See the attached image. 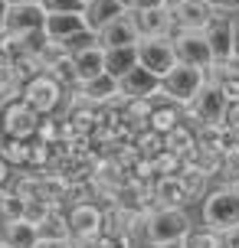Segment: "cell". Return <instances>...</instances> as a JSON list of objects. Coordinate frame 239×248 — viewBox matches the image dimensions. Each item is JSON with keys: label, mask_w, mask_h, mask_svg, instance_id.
I'll use <instances>...</instances> for the list:
<instances>
[{"label": "cell", "mask_w": 239, "mask_h": 248, "mask_svg": "<svg viewBox=\"0 0 239 248\" xmlns=\"http://www.w3.org/2000/svg\"><path fill=\"white\" fill-rule=\"evenodd\" d=\"M193 222L184 212V206H154L148 216V232H144V245H164V242H180L187 235Z\"/></svg>", "instance_id": "1"}, {"label": "cell", "mask_w": 239, "mask_h": 248, "mask_svg": "<svg viewBox=\"0 0 239 248\" xmlns=\"http://www.w3.org/2000/svg\"><path fill=\"white\" fill-rule=\"evenodd\" d=\"M66 95H69V88H66L52 72H39V75H33L30 82H23V101L39 114V118H50V114L59 111Z\"/></svg>", "instance_id": "2"}, {"label": "cell", "mask_w": 239, "mask_h": 248, "mask_svg": "<svg viewBox=\"0 0 239 248\" xmlns=\"http://www.w3.org/2000/svg\"><path fill=\"white\" fill-rule=\"evenodd\" d=\"M200 216H203V225L216 229V232H223L229 225H239V189H229V186L210 189L200 202Z\"/></svg>", "instance_id": "3"}, {"label": "cell", "mask_w": 239, "mask_h": 248, "mask_svg": "<svg viewBox=\"0 0 239 248\" xmlns=\"http://www.w3.org/2000/svg\"><path fill=\"white\" fill-rule=\"evenodd\" d=\"M203 85H206V69L187 65V62H177L167 75H161V95L177 101V105H190L200 95Z\"/></svg>", "instance_id": "4"}, {"label": "cell", "mask_w": 239, "mask_h": 248, "mask_svg": "<svg viewBox=\"0 0 239 248\" xmlns=\"http://www.w3.org/2000/svg\"><path fill=\"white\" fill-rule=\"evenodd\" d=\"M39 118L30 105L23 101V95L3 101L0 105V134L3 137H20V140H33L39 131Z\"/></svg>", "instance_id": "5"}, {"label": "cell", "mask_w": 239, "mask_h": 248, "mask_svg": "<svg viewBox=\"0 0 239 248\" xmlns=\"http://www.w3.org/2000/svg\"><path fill=\"white\" fill-rule=\"evenodd\" d=\"M226 108H229V98L223 95V88L206 82L200 88V95L190 105H184V118H190L193 127H200V124H220V121H226Z\"/></svg>", "instance_id": "6"}, {"label": "cell", "mask_w": 239, "mask_h": 248, "mask_svg": "<svg viewBox=\"0 0 239 248\" xmlns=\"http://www.w3.org/2000/svg\"><path fill=\"white\" fill-rule=\"evenodd\" d=\"M138 62L144 69H151L154 75H167L177 62L174 36H141L138 39Z\"/></svg>", "instance_id": "7"}, {"label": "cell", "mask_w": 239, "mask_h": 248, "mask_svg": "<svg viewBox=\"0 0 239 248\" xmlns=\"http://www.w3.org/2000/svg\"><path fill=\"white\" fill-rule=\"evenodd\" d=\"M174 49H177V59L187 62V65H200L206 69L213 62V49L203 36V30H177L174 33Z\"/></svg>", "instance_id": "8"}, {"label": "cell", "mask_w": 239, "mask_h": 248, "mask_svg": "<svg viewBox=\"0 0 239 248\" xmlns=\"http://www.w3.org/2000/svg\"><path fill=\"white\" fill-rule=\"evenodd\" d=\"M171 10H174L177 30H206L213 23V16L220 13L210 0H184V3H177Z\"/></svg>", "instance_id": "9"}, {"label": "cell", "mask_w": 239, "mask_h": 248, "mask_svg": "<svg viewBox=\"0 0 239 248\" xmlns=\"http://www.w3.org/2000/svg\"><path fill=\"white\" fill-rule=\"evenodd\" d=\"M118 85H121V95H125L128 101L131 98H151V95L161 92V75H154L151 69H144L138 62L131 72H125L118 78Z\"/></svg>", "instance_id": "10"}, {"label": "cell", "mask_w": 239, "mask_h": 248, "mask_svg": "<svg viewBox=\"0 0 239 248\" xmlns=\"http://www.w3.org/2000/svg\"><path fill=\"white\" fill-rule=\"evenodd\" d=\"M135 23H138L141 36H174V10L171 7H148V10H135Z\"/></svg>", "instance_id": "11"}, {"label": "cell", "mask_w": 239, "mask_h": 248, "mask_svg": "<svg viewBox=\"0 0 239 248\" xmlns=\"http://www.w3.org/2000/svg\"><path fill=\"white\" fill-rule=\"evenodd\" d=\"M138 39H141V33H138V23H135V10H125L118 20H112L105 30H99V43L105 49H112V46H135Z\"/></svg>", "instance_id": "12"}, {"label": "cell", "mask_w": 239, "mask_h": 248, "mask_svg": "<svg viewBox=\"0 0 239 248\" xmlns=\"http://www.w3.org/2000/svg\"><path fill=\"white\" fill-rule=\"evenodd\" d=\"M233 26H236V16L229 13H216L213 23L203 30V36L213 49V59H229L233 56Z\"/></svg>", "instance_id": "13"}, {"label": "cell", "mask_w": 239, "mask_h": 248, "mask_svg": "<svg viewBox=\"0 0 239 248\" xmlns=\"http://www.w3.org/2000/svg\"><path fill=\"white\" fill-rule=\"evenodd\" d=\"M43 23H46V7H43V3H10V13H7V33L43 30Z\"/></svg>", "instance_id": "14"}, {"label": "cell", "mask_w": 239, "mask_h": 248, "mask_svg": "<svg viewBox=\"0 0 239 248\" xmlns=\"http://www.w3.org/2000/svg\"><path fill=\"white\" fill-rule=\"evenodd\" d=\"M69 225H72V238L102 235V209L95 202H76L69 209Z\"/></svg>", "instance_id": "15"}, {"label": "cell", "mask_w": 239, "mask_h": 248, "mask_svg": "<svg viewBox=\"0 0 239 248\" xmlns=\"http://www.w3.org/2000/svg\"><path fill=\"white\" fill-rule=\"evenodd\" d=\"M125 0H88L85 7H82V16H85L88 30H105V26L112 23V20H118L121 13H125Z\"/></svg>", "instance_id": "16"}, {"label": "cell", "mask_w": 239, "mask_h": 248, "mask_svg": "<svg viewBox=\"0 0 239 248\" xmlns=\"http://www.w3.org/2000/svg\"><path fill=\"white\" fill-rule=\"evenodd\" d=\"M85 16H82V10H66V13H46V23H43V30H46V36L56 39V43H63L66 36H72V33H79V30H85Z\"/></svg>", "instance_id": "17"}, {"label": "cell", "mask_w": 239, "mask_h": 248, "mask_svg": "<svg viewBox=\"0 0 239 248\" xmlns=\"http://www.w3.org/2000/svg\"><path fill=\"white\" fill-rule=\"evenodd\" d=\"M79 95L88 98V101H95V105H108V101H115L121 95V85H118L115 75L102 72V75H95V78L82 82V85H79Z\"/></svg>", "instance_id": "18"}, {"label": "cell", "mask_w": 239, "mask_h": 248, "mask_svg": "<svg viewBox=\"0 0 239 248\" xmlns=\"http://www.w3.org/2000/svg\"><path fill=\"white\" fill-rule=\"evenodd\" d=\"M180 183H184L187 206H190V202H203V196L210 193V173L200 170L197 163H184V170H180Z\"/></svg>", "instance_id": "19"}, {"label": "cell", "mask_w": 239, "mask_h": 248, "mask_svg": "<svg viewBox=\"0 0 239 248\" xmlns=\"http://www.w3.org/2000/svg\"><path fill=\"white\" fill-rule=\"evenodd\" d=\"M135 65H138V43L135 46H112V49H105V72L108 75L121 78Z\"/></svg>", "instance_id": "20"}, {"label": "cell", "mask_w": 239, "mask_h": 248, "mask_svg": "<svg viewBox=\"0 0 239 248\" xmlns=\"http://www.w3.org/2000/svg\"><path fill=\"white\" fill-rule=\"evenodd\" d=\"M3 238H7L13 248H36V242H39V225H33L30 219H13V222H3Z\"/></svg>", "instance_id": "21"}, {"label": "cell", "mask_w": 239, "mask_h": 248, "mask_svg": "<svg viewBox=\"0 0 239 248\" xmlns=\"http://www.w3.org/2000/svg\"><path fill=\"white\" fill-rule=\"evenodd\" d=\"M154 206H187V196H184L180 173L161 176V180L154 183Z\"/></svg>", "instance_id": "22"}, {"label": "cell", "mask_w": 239, "mask_h": 248, "mask_svg": "<svg viewBox=\"0 0 239 248\" xmlns=\"http://www.w3.org/2000/svg\"><path fill=\"white\" fill-rule=\"evenodd\" d=\"M76 69H79V82L102 75L105 72V46H88V49L76 52Z\"/></svg>", "instance_id": "23"}, {"label": "cell", "mask_w": 239, "mask_h": 248, "mask_svg": "<svg viewBox=\"0 0 239 248\" xmlns=\"http://www.w3.org/2000/svg\"><path fill=\"white\" fill-rule=\"evenodd\" d=\"M46 72H52L66 88H69V92L82 85V82H79V69H76V56H72V52H59V56H52L50 65H46Z\"/></svg>", "instance_id": "24"}, {"label": "cell", "mask_w": 239, "mask_h": 248, "mask_svg": "<svg viewBox=\"0 0 239 248\" xmlns=\"http://www.w3.org/2000/svg\"><path fill=\"white\" fill-rule=\"evenodd\" d=\"M164 147H171L174 154L187 157L190 150L197 147V127H184V124H177L171 134H164Z\"/></svg>", "instance_id": "25"}, {"label": "cell", "mask_w": 239, "mask_h": 248, "mask_svg": "<svg viewBox=\"0 0 239 248\" xmlns=\"http://www.w3.org/2000/svg\"><path fill=\"white\" fill-rule=\"evenodd\" d=\"M0 157L10 163V167H30V140L3 137L0 140Z\"/></svg>", "instance_id": "26"}, {"label": "cell", "mask_w": 239, "mask_h": 248, "mask_svg": "<svg viewBox=\"0 0 239 248\" xmlns=\"http://www.w3.org/2000/svg\"><path fill=\"white\" fill-rule=\"evenodd\" d=\"M39 238H72V225L69 216L59 209H52L43 222H39Z\"/></svg>", "instance_id": "27"}, {"label": "cell", "mask_w": 239, "mask_h": 248, "mask_svg": "<svg viewBox=\"0 0 239 248\" xmlns=\"http://www.w3.org/2000/svg\"><path fill=\"white\" fill-rule=\"evenodd\" d=\"M23 212H26V199L3 186L0 189V219L3 222H13V219H23Z\"/></svg>", "instance_id": "28"}, {"label": "cell", "mask_w": 239, "mask_h": 248, "mask_svg": "<svg viewBox=\"0 0 239 248\" xmlns=\"http://www.w3.org/2000/svg\"><path fill=\"white\" fill-rule=\"evenodd\" d=\"M184 248H223L220 242V232L216 229H190L187 235H184Z\"/></svg>", "instance_id": "29"}, {"label": "cell", "mask_w": 239, "mask_h": 248, "mask_svg": "<svg viewBox=\"0 0 239 248\" xmlns=\"http://www.w3.org/2000/svg\"><path fill=\"white\" fill-rule=\"evenodd\" d=\"M88 46H102V43H99V33H95V30H88V26L63 39V49L72 52V56H76V52H82V49H88Z\"/></svg>", "instance_id": "30"}, {"label": "cell", "mask_w": 239, "mask_h": 248, "mask_svg": "<svg viewBox=\"0 0 239 248\" xmlns=\"http://www.w3.org/2000/svg\"><path fill=\"white\" fill-rule=\"evenodd\" d=\"M184 163H187V160H184L180 154H174L171 147H164L161 154L154 157V170L164 173V176H171V173H180V170H184Z\"/></svg>", "instance_id": "31"}, {"label": "cell", "mask_w": 239, "mask_h": 248, "mask_svg": "<svg viewBox=\"0 0 239 248\" xmlns=\"http://www.w3.org/2000/svg\"><path fill=\"white\" fill-rule=\"evenodd\" d=\"M52 209H59V202H50V199H30L26 202V212H23V219H30L33 225H39L46 216H50Z\"/></svg>", "instance_id": "32"}, {"label": "cell", "mask_w": 239, "mask_h": 248, "mask_svg": "<svg viewBox=\"0 0 239 248\" xmlns=\"http://www.w3.org/2000/svg\"><path fill=\"white\" fill-rule=\"evenodd\" d=\"M43 7H46V13H66V10H82L85 3L82 0H39Z\"/></svg>", "instance_id": "33"}, {"label": "cell", "mask_w": 239, "mask_h": 248, "mask_svg": "<svg viewBox=\"0 0 239 248\" xmlns=\"http://www.w3.org/2000/svg\"><path fill=\"white\" fill-rule=\"evenodd\" d=\"M36 134H39V140H46V144H52V140L59 137V124L52 121V118H50V121H39V131H36Z\"/></svg>", "instance_id": "34"}, {"label": "cell", "mask_w": 239, "mask_h": 248, "mask_svg": "<svg viewBox=\"0 0 239 248\" xmlns=\"http://www.w3.org/2000/svg\"><path fill=\"white\" fill-rule=\"evenodd\" d=\"M220 242H223V248H239V225L223 229V232H220Z\"/></svg>", "instance_id": "35"}, {"label": "cell", "mask_w": 239, "mask_h": 248, "mask_svg": "<svg viewBox=\"0 0 239 248\" xmlns=\"http://www.w3.org/2000/svg\"><path fill=\"white\" fill-rule=\"evenodd\" d=\"M223 124H229L233 131L239 134V101H229V108H226V121Z\"/></svg>", "instance_id": "36"}, {"label": "cell", "mask_w": 239, "mask_h": 248, "mask_svg": "<svg viewBox=\"0 0 239 248\" xmlns=\"http://www.w3.org/2000/svg\"><path fill=\"white\" fill-rule=\"evenodd\" d=\"M36 248H72V238H39Z\"/></svg>", "instance_id": "37"}, {"label": "cell", "mask_w": 239, "mask_h": 248, "mask_svg": "<svg viewBox=\"0 0 239 248\" xmlns=\"http://www.w3.org/2000/svg\"><path fill=\"white\" fill-rule=\"evenodd\" d=\"M220 13H239V0H210Z\"/></svg>", "instance_id": "38"}, {"label": "cell", "mask_w": 239, "mask_h": 248, "mask_svg": "<svg viewBox=\"0 0 239 248\" xmlns=\"http://www.w3.org/2000/svg\"><path fill=\"white\" fill-rule=\"evenodd\" d=\"M10 180H13V167L0 157V189H3V186H10Z\"/></svg>", "instance_id": "39"}, {"label": "cell", "mask_w": 239, "mask_h": 248, "mask_svg": "<svg viewBox=\"0 0 239 248\" xmlns=\"http://www.w3.org/2000/svg\"><path fill=\"white\" fill-rule=\"evenodd\" d=\"M7 13H10V0H0V36L7 33Z\"/></svg>", "instance_id": "40"}, {"label": "cell", "mask_w": 239, "mask_h": 248, "mask_svg": "<svg viewBox=\"0 0 239 248\" xmlns=\"http://www.w3.org/2000/svg\"><path fill=\"white\" fill-rule=\"evenodd\" d=\"M148 7H167V0H135L131 10H148Z\"/></svg>", "instance_id": "41"}, {"label": "cell", "mask_w": 239, "mask_h": 248, "mask_svg": "<svg viewBox=\"0 0 239 248\" xmlns=\"http://www.w3.org/2000/svg\"><path fill=\"white\" fill-rule=\"evenodd\" d=\"M233 56H239V20L233 26Z\"/></svg>", "instance_id": "42"}, {"label": "cell", "mask_w": 239, "mask_h": 248, "mask_svg": "<svg viewBox=\"0 0 239 248\" xmlns=\"http://www.w3.org/2000/svg\"><path fill=\"white\" fill-rule=\"evenodd\" d=\"M148 248H184V238L180 242H164V245H148Z\"/></svg>", "instance_id": "43"}, {"label": "cell", "mask_w": 239, "mask_h": 248, "mask_svg": "<svg viewBox=\"0 0 239 248\" xmlns=\"http://www.w3.org/2000/svg\"><path fill=\"white\" fill-rule=\"evenodd\" d=\"M10 3H39V0H10Z\"/></svg>", "instance_id": "44"}, {"label": "cell", "mask_w": 239, "mask_h": 248, "mask_svg": "<svg viewBox=\"0 0 239 248\" xmlns=\"http://www.w3.org/2000/svg\"><path fill=\"white\" fill-rule=\"evenodd\" d=\"M0 248H13V245H10V242H7V238H0Z\"/></svg>", "instance_id": "45"}, {"label": "cell", "mask_w": 239, "mask_h": 248, "mask_svg": "<svg viewBox=\"0 0 239 248\" xmlns=\"http://www.w3.org/2000/svg\"><path fill=\"white\" fill-rule=\"evenodd\" d=\"M177 3H184V0H167V7H177Z\"/></svg>", "instance_id": "46"}, {"label": "cell", "mask_w": 239, "mask_h": 248, "mask_svg": "<svg viewBox=\"0 0 239 248\" xmlns=\"http://www.w3.org/2000/svg\"><path fill=\"white\" fill-rule=\"evenodd\" d=\"M125 7H128V10H131V7H135V0H125Z\"/></svg>", "instance_id": "47"}, {"label": "cell", "mask_w": 239, "mask_h": 248, "mask_svg": "<svg viewBox=\"0 0 239 248\" xmlns=\"http://www.w3.org/2000/svg\"><path fill=\"white\" fill-rule=\"evenodd\" d=\"M82 3H88V0H82Z\"/></svg>", "instance_id": "48"}]
</instances>
